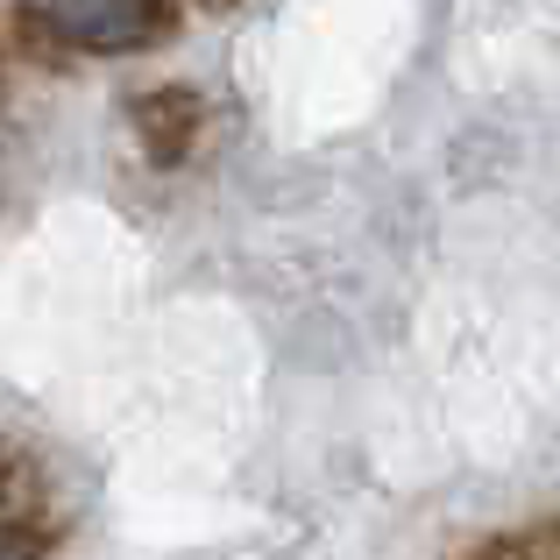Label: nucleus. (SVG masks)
Returning a JSON list of instances; mask_svg holds the SVG:
<instances>
[{
  "label": "nucleus",
  "instance_id": "2",
  "mask_svg": "<svg viewBox=\"0 0 560 560\" xmlns=\"http://www.w3.org/2000/svg\"><path fill=\"white\" fill-rule=\"evenodd\" d=\"M136 136L156 164H185L191 136H199V93L185 85H164V93H142L136 100Z\"/></svg>",
  "mask_w": 560,
  "mask_h": 560
},
{
  "label": "nucleus",
  "instance_id": "1",
  "mask_svg": "<svg viewBox=\"0 0 560 560\" xmlns=\"http://www.w3.org/2000/svg\"><path fill=\"white\" fill-rule=\"evenodd\" d=\"M22 43L85 57H136L178 28V0H22L14 8Z\"/></svg>",
  "mask_w": 560,
  "mask_h": 560
}]
</instances>
